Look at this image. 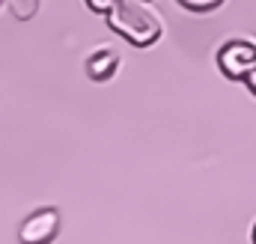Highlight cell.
<instances>
[{"mask_svg":"<svg viewBox=\"0 0 256 244\" xmlns=\"http://www.w3.org/2000/svg\"><path fill=\"white\" fill-rule=\"evenodd\" d=\"M104 18H108L114 33H120L122 39H128L137 48H149L152 42L161 39V30H164L161 18L149 6H143L140 0H116Z\"/></svg>","mask_w":256,"mask_h":244,"instance_id":"6da1fadb","label":"cell"},{"mask_svg":"<svg viewBox=\"0 0 256 244\" xmlns=\"http://www.w3.org/2000/svg\"><path fill=\"white\" fill-rule=\"evenodd\" d=\"M218 66H220V72H224L226 78L244 80V78L256 68V45L244 42V39L226 42V45L218 51Z\"/></svg>","mask_w":256,"mask_h":244,"instance_id":"7a4b0ae2","label":"cell"},{"mask_svg":"<svg viewBox=\"0 0 256 244\" xmlns=\"http://www.w3.org/2000/svg\"><path fill=\"white\" fill-rule=\"evenodd\" d=\"M57 232H60V212L57 208H42V212H33L21 224L18 238L24 244H39V242H51Z\"/></svg>","mask_w":256,"mask_h":244,"instance_id":"3957f363","label":"cell"},{"mask_svg":"<svg viewBox=\"0 0 256 244\" xmlns=\"http://www.w3.org/2000/svg\"><path fill=\"white\" fill-rule=\"evenodd\" d=\"M120 68V54L114 48H98L92 51V57L86 60V74L92 80H110L114 72Z\"/></svg>","mask_w":256,"mask_h":244,"instance_id":"277c9868","label":"cell"},{"mask_svg":"<svg viewBox=\"0 0 256 244\" xmlns=\"http://www.w3.org/2000/svg\"><path fill=\"white\" fill-rule=\"evenodd\" d=\"M6 3H9V9L18 21H30L39 12V0H6Z\"/></svg>","mask_w":256,"mask_h":244,"instance_id":"5b68a950","label":"cell"},{"mask_svg":"<svg viewBox=\"0 0 256 244\" xmlns=\"http://www.w3.org/2000/svg\"><path fill=\"white\" fill-rule=\"evenodd\" d=\"M185 9H194V12H208V9H214V6H220L224 0H179Z\"/></svg>","mask_w":256,"mask_h":244,"instance_id":"8992f818","label":"cell"},{"mask_svg":"<svg viewBox=\"0 0 256 244\" xmlns=\"http://www.w3.org/2000/svg\"><path fill=\"white\" fill-rule=\"evenodd\" d=\"M114 3H116V0H86V6H90L92 12H98V15H108V12L114 9Z\"/></svg>","mask_w":256,"mask_h":244,"instance_id":"52a82bcc","label":"cell"},{"mask_svg":"<svg viewBox=\"0 0 256 244\" xmlns=\"http://www.w3.org/2000/svg\"><path fill=\"white\" fill-rule=\"evenodd\" d=\"M244 84H248V86H250V90L256 92V68L250 72V74H248V78H244Z\"/></svg>","mask_w":256,"mask_h":244,"instance_id":"ba28073f","label":"cell"},{"mask_svg":"<svg viewBox=\"0 0 256 244\" xmlns=\"http://www.w3.org/2000/svg\"><path fill=\"white\" fill-rule=\"evenodd\" d=\"M254 242H256V226H254Z\"/></svg>","mask_w":256,"mask_h":244,"instance_id":"9c48e42d","label":"cell"}]
</instances>
